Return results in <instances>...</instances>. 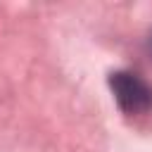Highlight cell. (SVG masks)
<instances>
[{"label": "cell", "mask_w": 152, "mask_h": 152, "mask_svg": "<svg viewBox=\"0 0 152 152\" xmlns=\"http://www.w3.org/2000/svg\"><path fill=\"white\" fill-rule=\"evenodd\" d=\"M109 88L124 114L140 116V114L152 112V86L135 71L109 74Z\"/></svg>", "instance_id": "6da1fadb"}, {"label": "cell", "mask_w": 152, "mask_h": 152, "mask_svg": "<svg viewBox=\"0 0 152 152\" xmlns=\"http://www.w3.org/2000/svg\"><path fill=\"white\" fill-rule=\"evenodd\" d=\"M147 55H150V59H152V31H150V36H147Z\"/></svg>", "instance_id": "7a4b0ae2"}]
</instances>
